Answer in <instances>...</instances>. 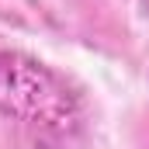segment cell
I'll use <instances>...</instances> for the list:
<instances>
[{"label":"cell","instance_id":"cell-1","mask_svg":"<svg viewBox=\"0 0 149 149\" xmlns=\"http://www.w3.org/2000/svg\"><path fill=\"white\" fill-rule=\"evenodd\" d=\"M0 104L14 114L38 121L70 118L66 90L35 63H17L14 56H0Z\"/></svg>","mask_w":149,"mask_h":149}]
</instances>
